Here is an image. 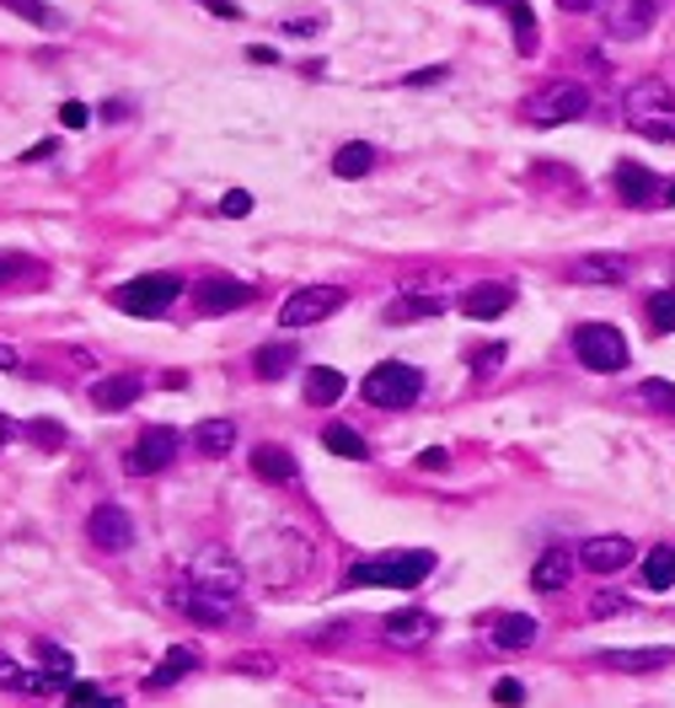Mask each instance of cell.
I'll return each instance as SVG.
<instances>
[{
  "instance_id": "1",
  "label": "cell",
  "mask_w": 675,
  "mask_h": 708,
  "mask_svg": "<svg viewBox=\"0 0 675 708\" xmlns=\"http://www.w3.org/2000/svg\"><path fill=\"white\" fill-rule=\"evenodd\" d=\"M311 569V537L301 531H263L257 537V579L268 590H290Z\"/></svg>"
},
{
  "instance_id": "2",
  "label": "cell",
  "mask_w": 675,
  "mask_h": 708,
  "mask_svg": "<svg viewBox=\"0 0 675 708\" xmlns=\"http://www.w3.org/2000/svg\"><path fill=\"white\" fill-rule=\"evenodd\" d=\"M622 113H627V124L638 129V134H649V140H675V92L671 81H632L627 92H622Z\"/></svg>"
},
{
  "instance_id": "3",
  "label": "cell",
  "mask_w": 675,
  "mask_h": 708,
  "mask_svg": "<svg viewBox=\"0 0 675 708\" xmlns=\"http://www.w3.org/2000/svg\"><path fill=\"white\" fill-rule=\"evenodd\" d=\"M434 575V553L413 548V553H391V559H365L349 569V585H391V590H413Z\"/></svg>"
},
{
  "instance_id": "4",
  "label": "cell",
  "mask_w": 675,
  "mask_h": 708,
  "mask_svg": "<svg viewBox=\"0 0 675 708\" xmlns=\"http://www.w3.org/2000/svg\"><path fill=\"white\" fill-rule=\"evenodd\" d=\"M590 113V92L584 81H547L537 97H526V119L537 129H553V124H574Z\"/></svg>"
},
{
  "instance_id": "5",
  "label": "cell",
  "mask_w": 675,
  "mask_h": 708,
  "mask_svg": "<svg viewBox=\"0 0 675 708\" xmlns=\"http://www.w3.org/2000/svg\"><path fill=\"white\" fill-rule=\"evenodd\" d=\"M178 296H183L178 274H140V279H129V285L113 290V307L129 312V317H161Z\"/></svg>"
},
{
  "instance_id": "6",
  "label": "cell",
  "mask_w": 675,
  "mask_h": 708,
  "mask_svg": "<svg viewBox=\"0 0 675 708\" xmlns=\"http://www.w3.org/2000/svg\"><path fill=\"white\" fill-rule=\"evenodd\" d=\"M360 392H365V403H375V408H408V403H419L424 376H419V365H408V360H381L365 376Z\"/></svg>"
},
{
  "instance_id": "7",
  "label": "cell",
  "mask_w": 675,
  "mask_h": 708,
  "mask_svg": "<svg viewBox=\"0 0 675 708\" xmlns=\"http://www.w3.org/2000/svg\"><path fill=\"white\" fill-rule=\"evenodd\" d=\"M574 355L590 365V371H627V338L616 333L612 322H579L574 327Z\"/></svg>"
},
{
  "instance_id": "8",
  "label": "cell",
  "mask_w": 675,
  "mask_h": 708,
  "mask_svg": "<svg viewBox=\"0 0 675 708\" xmlns=\"http://www.w3.org/2000/svg\"><path fill=\"white\" fill-rule=\"evenodd\" d=\"M343 301H349V296H343L338 285H306V290L285 296L279 322H285V327H311V322H327L338 307H343Z\"/></svg>"
},
{
  "instance_id": "9",
  "label": "cell",
  "mask_w": 675,
  "mask_h": 708,
  "mask_svg": "<svg viewBox=\"0 0 675 708\" xmlns=\"http://www.w3.org/2000/svg\"><path fill=\"white\" fill-rule=\"evenodd\" d=\"M601 16H606V33H612V38H643V33L665 16V0H606Z\"/></svg>"
},
{
  "instance_id": "10",
  "label": "cell",
  "mask_w": 675,
  "mask_h": 708,
  "mask_svg": "<svg viewBox=\"0 0 675 708\" xmlns=\"http://www.w3.org/2000/svg\"><path fill=\"white\" fill-rule=\"evenodd\" d=\"M188 585H198V590H220V596H237V590H242V564H237L231 553L209 548V553H198V559H193Z\"/></svg>"
},
{
  "instance_id": "11",
  "label": "cell",
  "mask_w": 675,
  "mask_h": 708,
  "mask_svg": "<svg viewBox=\"0 0 675 708\" xmlns=\"http://www.w3.org/2000/svg\"><path fill=\"white\" fill-rule=\"evenodd\" d=\"M86 537H92V548H103V553H129L134 548V520L123 505H97L92 520H86Z\"/></svg>"
},
{
  "instance_id": "12",
  "label": "cell",
  "mask_w": 675,
  "mask_h": 708,
  "mask_svg": "<svg viewBox=\"0 0 675 708\" xmlns=\"http://www.w3.org/2000/svg\"><path fill=\"white\" fill-rule=\"evenodd\" d=\"M178 430L172 424H150L145 435H140V446L129 451V472H161V467H172L178 461Z\"/></svg>"
},
{
  "instance_id": "13",
  "label": "cell",
  "mask_w": 675,
  "mask_h": 708,
  "mask_svg": "<svg viewBox=\"0 0 675 708\" xmlns=\"http://www.w3.org/2000/svg\"><path fill=\"white\" fill-rule=\"evenodd\" d=\"M246 301H252V285H242V279H226V274H215V279H204V285L193 290V307H198L204 317L242 312Z\"/></svg>"
},
{
  "instance_id": "14",
  "label": "cell",
  "mask_w": 675,
  "mask_h": 708,
  "mask_svg": "<svg viewBox=\"0 0 675 708\" xmlns=\"http://www.w3.org/2000/svg\"><path fill=\"white\" fill-rule=\"evenodd\" d=\"M632 553H638V548H632L627 537H616L612 531V537H590V542L579 548V564H584L590 575H616V569L632 564Z\"/></svg>"
},
{
  "instance_id": "15",
  "label": "cell",
  "mask_w": 675,
  "mask_h": 708,
  "mask_svg": "<svg viewBox=\"0 0 675 708\" xmlns=\"http://www.w3.org/2000/svg\"><path fill=\"white\" fill-rule=\"evenodd\" d=\"M568 274H574V279H595V285H622V279L632 274V263L622 253H584L568 263Z\"/></svg>"
},
{
  "instance_id": "16",
  "label": "cell",
  "mask_w": 675,
  "mask_h": 708,
  "mask_svg": "<svg viewBox=\"0 0 675 708\" xmlns=\"http://www.w3.org/2000/svg\"><path fill=\"white\" fill-rule=\"evenodd\" d=\"M231 601H237V596H220V590H198V585H188L183 612L193 617V623H204V628H220V623H231Z\"/></svg>"
},
{
  "instance_id": "17",
  "label": "cell",
  "mask_w": 675,
  "mask_h": 708,
  "mask_svg": "<svg viewBox=\"0 0 675 708\" xmlns=\"http://www.w3.org/2000/svg\"><path fill=\"white\" fill-rule=\"evenodd\" d=\"M515 307V290L509 285H472L467 296H461V312L472 322H489V317H504Z\"/></svg>"
},
{
  "instance_id": "18",
  "label": "cell",
  "mask_w": 675,
  "mask_h": 708,
  "mask_svg": "<svg viewBox=\"0 0 675 708\" xmlns=\"http://www.w3.org/2000/svg\"><path fill=\"white\" fill-rule=\"evenodd\" d=\"M381 628H386V639L391 644H408V649H413V644H424L434 634V617L430 612H419V607H408V612H391Z\"/></svg>"
},
{
  "instance_id": "19",
  "label": "cell",
  "mask_w": 675,
  "mask_h": 708,
  "mask_svg": "<svg viewBox=\"0 0 675 708\" xmlns=\"http://www.w3.org/2000/svg\"><path fill=\"white\" fill-rule=\"evenodd\" d=\"M574 564H579V559H574L568 548H547V553L537 559V569H531V585H537V590H563V585L574 579Z\"/></svg>"
},
{
  "instance_id": "20",
  "label": "cell",
  "mask_w": 675,
  "mask_h": 708,
  "mask_svg": "<svg viewBox=\"0 0 675 708\" xmlns=\"http://www.w3.org/2000/svg\"><path fill=\"white\" fill-rule=\"evenodd\" d=\"M612 671H660V665H671L675 649H665V644H654V649H606L601 655Z\"/></svg>"
},
{
  "instance_id": "21",
  "label": "cell",
  "mask_w": 675,
  "mask_h": 708,
  "mask_svg": "<svg viewBox=\"0 0 675 708\" xmlns=\"http://www.w3.org/2000/svg\"><path fill=\"white\" fill-rule=\"evenodd\" d=\"M612 183H616V193H622L627 204H649V193L660 189V183H654V172H649V167H638V161H622V167L612 172Z\"/></svg>"
},
{
  "instance_id": "22",
  "label": "cell",
  "mask_w": 675,
  "mask_h": 708,
  "mask_svg": "<svg viewBox=\"0 0 675 708\" xmlns=\"http://www.w3.org/2000/svg\"><path fill=\"white\" fill-rule=\"evenodd\" d=\"M252 472L268 483H296V456L285 446H257L252 451Z\"/></svg>"
},
{
  "instance_id": "23",
  "label": "cell",
  "mask_w": 675,
  "mask_h": 708,
  "mask_svg": "<svg viewBox=\"0 0 675 708\" xmlns=\"http://www.w3.org/2000/svg\"><path fill=\"white\" fill-rule=\"evenodd\" d=\"M343 392H349L343 371H333V365H316V371H306V403H316V408H333Z\"/></svg>"
},
{
  "instance_id": "24",
  "label": "cell",
  "mask_w": 675,
  "mask_h": 708,
  "mask_svg": "<svg viewBox=\"0 0 675 708\" xmlns=\"http://www.w3.org/2000/svg\"><path fill=\"white\" fill-rule=\"evenodd\" d=\"M134 397H140V382H134V376H103V382L92 386V403H97L103 413H119Z\"/></svg>"
},
{
  "instance_id": "25",
  "label": "cell",
  "mask_w": 675,
  "mask_h": 708,
  "mask_svg": "<svg viewBox=\"0 0 675 708\" xmlns=\"http://www.w3.org/2000/svg\"><path fill=\"white\" fill-rule=\"evenodd\" d=\"M290 365H296V344H290V338H279V344H263V349L252 355V371H257L263 382H279Z\"/></svg>"
},
{
  "instance_id": "26",
  "label": "cell",
  "mask_w": 675,
  "mask_h": 708,
  "mask_svg": "<svg viewBox=\"0 0 675 708\" xmlns=\"http://www.w3.org/2000/svg\"><path fill=\"white\" fill-rule=\"evenodd\" d=\"M493 644H498V649H526V644H537V617H526V612L498 617V623H493Z\"/></svg>"
},
{
  "instance_id": "27",
  "label": "cell",
  "mask_w": 675,
  "mask_h": 708,
  "mask_svg": "<svg viewBox=\"0 0 675 708\" xmlns=\"http://www.w3.org/2000/svg\"><path fill=\"white\" fill-rule=\"evenodd\" d=\"M193 446L204 451V456H226V451L237 446V424H231V419H204V424L193 430Z\"/></svg>"
},
{
  "instance_id": "28",
  "label": "cell",
  "mask_w": 675,
  "mask_h": 708,
  "mask_svg": "<svg viewBox=\"0 0 675 708\" xmlns=\"http://www.w3.org/2000/svg\"><path fill=\"white\" fill-rule=\"evenodd\" d=\"M509 27H515V49L531 60L537 44H542V33H537V11H531L526 0H509Z\"/></svg>"
},
{
  "instance_id": "29",
  "label": "cell",
  "mask_w": 675,
  "mask_h": 708,
  "mask_svg": "<svg viewBox=\"0 0 675 708\" xmlns=\"http://www.w3.org/2000/svg\"><path fill=\"white\" fill-rule=\"evenodd\" d=\"M370 167H375V145H365V140H349V145L333 156V172H338V178H365Z\"/></svg>"
},
{
  "instance_id": "30",
  "label": "cell",
  "mask_w": 675,
  "mask_h": 708,
  "mask_svg": "<svg viewBox=\"0 0 675 708\" xmlns=\"http://www.w3.org/2000/svg\"><path fill=\"white\" fill-rule=\"evenodd\" d=\"M198 665V649H188V644H178V649H167V660L150 671V687H172L178 676H188Z\"/></svg>"
},
{
  "instance_id": "31",
  "label": "cell",
  "mask_w": 675,
  "mask_h": 708,
  "mask_svg": "<svg viewBox=\"0 0 675 708\" xmlns=\"http://www.w3.org/2000/svg\"><path fill=\"white\" fill-rule=\"evenodd\" d=\"M322 446L333 451V456H349V461H365L370 456L365 435H354L349 424H327V430H322Z\"/></svg>"
},
{
  "instance_id": "32",
  "label": "cell",
  "mask_w": 675,
  "mask_h": 708,
  "mask_svg": "<svg viewBox=\"0 0 675 708\" xmlns=\"http://www.w3.org/2000/svg\"><path fill=\"white\" fill-rule=\"evenodd\" d=\"M643 585H649V590H671L675 585V548H654V553L643 559Z\"/></svg>"
},
{
  "instance_id": "33",
  "label": "cell",
  "mask_w": 675,
  "mask_h": 708,
  "mask_svg": "<svg viewBox=\"0 0 675 708\" xmlns=\"http://www.w3.org/2000/svg\"><path fill=\"white\" fill-rule=\"evenodd\" d=\"M649 327L654 333H675V290H654L649 296Z\"/></svg>"
},
{
  "instance_id": "34",
  "label": "cell",
  "mask_w": 675,
  "mask_h": 708,
  "mask_svg": "<svg viewBox=\"0 0 675 708\" xmlns=\"http://www.w3.org/2000/svg\"><path fill=\"white\" fill-rule=\"evenodd\" d=\"M638 397H643L649 408H665V413H675V382H665V376H649V382L638 386Z\"/></svg>"
},
{
  "instance_id": "35",
  "label": "cell",
  "mask_w": 675,
  "mask_h": 708,
  "mask_svg": "<svg viewBox=\"0 0 675 708\" xmlns=\"http://www.w3.org/2000/svg\"><path fill=\"white\" fill-rule=\"evenodd\" d=\"M439 307H445L439 296H413V301H397V307H391L386 317H391V322H408V317H434Z\"/></svg>"
},
{
  "instance_id": "36",
  "label": "cell",
  "mask_w": 675,
  "mask_h": 708,
  "mask_svg": "<svg viewBox=\"0 0 675 708\" xmlns=\"http://www.w3.org/2000/svg\"><path fill=\"white\" fill-rule=\"evenodd\" d=\"M27 676L33 671H22L11 655H0V693H27Z\"/></svg>"
},
{
  "instance_id": "37",
  "label": "cell",
  "mask_w": 675,
  "mask_h": 708,
  "mask_svg": "<svg viewBox=\"0 0 675 708\" xmlns=\"http://www.w3.org/2000/svg\"><path fill=\"white\" fill-rule=\"evenodd\" d=\"M27 435H33V441H38V446H64V430L60 424H55V419H33V424H27Z\"/></svg>"
},
{
  "instance_id": "38",
  "label": "cell",
  "mask_w": 675,
  "mask_h": 708,
  "mask_svg": "<svg viewBox=\"0 0 675 708\" xmlns=\"http://www.w3.org/2000/svg\"><path fill=\"white\" fill-rule=\"evenodd\" d=\"M220 215H226V220H242V215H252V193L231 189L226 199H220Z\"/></svg>"
},
{
  "instance_id": "39",
  "label": "cell",
  "mask_w": 675,
  "mask_h": 708,
  "mask_svg": "<svg viewBox=\"0 0 675 708\" xmlns=\"http://www.w3.org/2000/svg\"><path fill=\"white\" fill-rule=\"evenodd\" d=\"M627 612V601L616 596V590H601L595 601H590V617H622Z\"/></svg>"
},
{
  "instance_id": "40",
  "label": "cell",
  "mask_w": 675,
  "mask_h": 708,
  "mask_svg": "<svg viewBox=\"0 0 675 708\" xmlns=\"http://www.w3.org/2000/svg\"><path fill=\"white\" fill-rule=\"evenodd\" d=\"M38 660H44V665H55V671H75L70 649H60V644H49V639H38Z\"/></svg>"
},
{
  "instance_id": "41",
  "label": "cell",
  "mask_w": 675,
  "mask_h": 708,
  "mask_svg": "<svg viewBox=\"0 0 675 708\" xmlns=\"http://www.w3.org/2000/svg\"><path fill=\"white\" fill-rule=\"evenodd\" d=\"M498 365H504V344H489L483 355H472V371H478V376H489Z\"/></svg>"
},
{
  "instance_id": "42",
  "label": "cell",
  "mask_w": 675,
  "mask_h": 708,
  "mask_svg": "<svg viewBox=\"0 0 675 708\" xmlns=\"http://www.w3.org/2000/svg\"><path fill=\"white\" fill-rule=\"evenodd\" d=\"M64 698H75V704H108V693L103 687H92V682H70V693Z\"/></svg>"
},
{
  "instance_id": "43",
  "label": "cell",
  "mask_w": 675,
  "mask_h": 708,
  "mask_svg": "<svg viewBox=\"0 0 675 708\" xmlns=\"http://www.w3.org/2000/svg\"><path fill=\"white\" fill-rule=\"evenodd\" d=\"M86 119H92V113H86V103H64V108H60V124L64 129H86Z\"/></svg>"
},
{
  "instance_id": "44",
  "label": "cell",
  "mask_w": 675,
  "mask_h": 708,
  "mask_svg": "<svg viewBox=\"0 0 675 708\" xmlns=\"http://www.w3.org/2000/svg\"><path fill=\"white\" fill-rule=\"evenodd\" d=\"M493 698H498V704H520V698H526V687H520V682H509V676H504V682H498V687H493Z\"/></svg>"
},
{
  "instance_id": "45",
  "label": "cell",
  "mask_w": 675,
  "mask_h": 708,
  "mask_svg": "<svg viewBox=\"0 0 675 708\" xmlns=\"http://www.w3.org/2000/svg\"><path fill=\"white\" fill-rule=\"evenodd\" d=\"M445 75H450L445 64H434V70H413V75H408V86H434V81H445Z\"/></svg>"
},
{
  "instance_id": "46",
  "label": "cell",
  "mask_w": 675,
  "mask_h": 708,
  "mask_svg": "<svg viewBox=\"0 0 675 708\" xmlns=\"http://www.w3.org/2000/svg\"><path fill=\"white\" fill-rule=\"evenodd\" d=\"M198 5H209V11H215V16H226V22H237V16H242V5H237V0H198Z\"/></svg>"
},
{
  "instance_id": "47",
  "label": "cell",
  "mask_w": 675,
  "mask_h": 708,
  "mask_svg": "<svg viewBox=\"0 0 675 708\" xmlns=\"http://www.w3.org/2000/svg\"><path fill=\"white\" fill-rule=\"evenodd\" d=\"M237 671H274V660L268 655H242V660H231Z\"/></svg>"
},
{
  "instance_id": "48",
  "label": "cell",
  "mask_w": 675,
  "mask_h": 708,
  "mask_svg": "<svg viewBox=\"0 0 675 708\" xmlns=\"http://www.w3.org/2000/svg\"><path fill=\"white\" fill-rule=\"evenodd\" d=\"M22 274V253H0V285Z\"/></svg>"
},
{
  "instance_id": "49",
  "label": "cell",
  "mask_w": 675,
  "mask_h": 708,
  "mask_svg": "<svg viewBox=\"0 0 675 708\" xmlns=\"http://www.w3.org/2000/svg\"><path fill=\"white\" fill-rule=\"evenodd\" d=\"M49 156H55V140H38L33 151H22V167H27V161H49Z\"/></svg>"
},
{
  "instance_id": "50",
  "label": "cell",
  "mask_w": 675,
  "mask_h": 708,
  "mask_svg": "<svg viewBox=\"0 0 675 708\" xmlns=\"http://www.w3.org/2000/svg\"><path fill=\"white\" fill-rule=\"evenodd\" d=\"M419 467H424V472H439V467H445V451H439V446L419 451Z\"/></svg>"
},
{
  "instance_id": "51",
  "label": "cell",
  "mask_w": 675,
  "mask_h": 708,
  "mask_svg": "<svg viewBox=\"0 0 675 708\" xmlns=\"http://www.w3.org/2000/svg\"><path fill=\"white\" fill-rule=\"evenodd\" d=\"M285 33H322V22L311 16V22H285Z\"/></svg>"
},
{
  "instance_id": "52",
  "label": "cell",
  "mask_w": 675,
  "mask_h": 708,
  "mask_svg": "<svg viewBox=\"0 0 675 708\" xmlns=\"http://www.w3.org/2000/svg\"><path fill=\"white\" fill-rule=\"evenodd\" d=\"M0 371H16V349L11 344H0Z\"/></svg>"
},
{
  "instance_id": "53",
  "label": "cell",
  "mask_w": 675,
  "mask_h": 708,
  "mask_svg": "<svg viewBox=\"0 0 675 708\" xmlns=\"http://www.w3.org/2000/svg\"><path fill=\"white\" fill-rule=\"evenodd\" d=\"M557 5H563V11H590L595 0H557Z\"/></svg>"
},
{
  "instance_id": "54",
  "label": "cell",
  "mask_w": 675,
  "mask_h": 708,
  "mask_svg": "<svg viewBox=\"0 0 675 708\" xmlns=\"http://www.w3.org/2000/svg\"><path fill=\"white\" fill-rule=\"evenodd\" d=\"M5 435H11V424H5V419H0V441H5Z\"/></svg>"
},
{
  "instance_id": "55",
  "label": "cell",
  "mask_w": 675,
  "mask_h": 708,
  "mask_svg": "<svg viewBox=\"0 0 675 708\" xmlns=\"http://www.w3.org/2000/svg\"><path fill=\"white\" fill-rule=\"evenodd\" d=\"M665 199H671V204H675V183H671V189H665Z\"/></svg>"
},
{
  "instance_id": "56",
  "label": "cell",
  "mask_w": 675,
  "mask_h": 708,
  "mask_svg": "<svg viewBox=\"0 0 675 708\" xmlns=\"http://www.w3.org/2000/svg\"><path fill=\"white\" fill-rule=\"evenodd\" d=\"M478 5H498V0H478Z\"/></svg>"
}]
</instances>
